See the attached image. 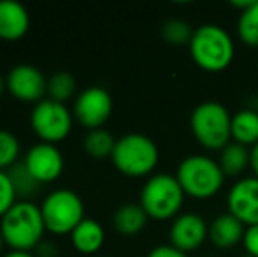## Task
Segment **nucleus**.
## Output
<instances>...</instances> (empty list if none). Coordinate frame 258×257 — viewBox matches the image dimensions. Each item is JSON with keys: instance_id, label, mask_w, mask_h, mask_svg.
Returning a JSON list of instances; mask_svg holds the SVG:
<instances>
[{"instance_id": "1", "label": "nucleus", "mask_w": 258, "mask_h": 257, "mask_svg": "<svg viewBox=\"0 0 258 257\" xmlns=\"http://www.w3.org/2000/svg\"><path fill=\"white\" fill-rule=\"evenodd\" d=\"M0 233L11 250L32 252L37 248L46 233L41 206L32 201H18L0 219Z\"/></svg>"}, {"instance_id": "2", "label": "nucleus", "mask_w": 258, "mask_h": 257, "mask_svg": "<svg viewBox=\"0 0 258 257\" xmlns=\"http://www.w3.org/2000/svg\"><path fill=\"white\" fill-rule=\"evenodd\" d=\"M188 48L194 62L207 72L225 71L235 55V46L230 34L223 27L213 23L195 28Z\"/></svg>"}, {"instance_id": "3", "label": "nucleus", "mask_w": 258, "mask_h": 257, "mask_svg": "<svg viewBox=\"0 0 258 257\" xmlns=\"http://www.w3.org/2000/svg\"><path fill=\"white\" fill-rule=\"evenodd\" d=\"M160 151L155 141L144 134L132 132L116 139L111 161L121 175L143 178L155 171Z\"/></svg>"}, {"instance_id": "4", "label": "nucleus", "mask_w": 258, "mask_h": 257, "mask_svg": "<svg viewBox=\"0 0 258 257\" xmlns=\"http://www.w3.org/2000/svg\"><path fill=\"white\" fill-rule=\"evenodd\" d=\"M176 178L184 194L201 201L216 195L225 182L220 164L206 155H190L183 159L177 166Z\"/></svg>"}, {"instance_id": "5", "label": "nucleus", "mask_w": 258, "mask_h": 257, "mask_svg": "<svg viewBox=\"0 0 258 257\" xmlns=\"http://www.w3.org/2000/svg\"><path fill=\"white\" fill-rule=\"evenodd\" d=\"M191 132L206 150H223L232 143V115L220 102L207 100L199 104L190 118Z\"/></svg>"}, {"instance_id": "6", "label": "nucleus", "mask_w": 258, "mask_h": 257, "mask_svg": "<svg viewBox=\"0 0 258 257\" xmlns=\"http://www.w3.org/2000/svg\"><path fill=\"white\" fill-rule=\"evenodd\" d=\"M184 190L176 176L158 173L153 175L141 190V202L150 219L169 220L177 217L184 201Z\"/></svg>"}, {"instance_id": "7", "label": "nucleus", "mask_w": 258, "mask_h": 257, "mask_svg": "<svg viewBox=\"0 0 258 257\" xmlns=\"http://www.w3.org/2000/svg\"><path fill=\"white\" fill-rule=\"evenodd\" d=\"M41 213L48 233L71 234L85 220V204L74 190L58 189L44 197Z\"/></svg>"}, {"instance_id": "8", "label": "nucleus", "mask_w": 258, "mask_h": 257, "mask_svg": "<svg viewBox=\"0 0 258 257\" xmlns=\"http://www.w3.org/2000/svg\"><path fill=\"white\" fill-rule=\"evenodd\" d=\"M74 125V115L67 104L44 99L35 104L30 113V127L41 143L58 144L71 134Z\"/></svg>"}, {"instance_id": "9", "label": "nucleus", "mask_w": 258, "mask_h": 257, "mask_svg": "<svg viewBox=\"0 0 258 257\" xmlns=\"http://www.w3.org/2000/svg\"><path fill=\"white\" fill-rule=\"evenodd\" d=\"M112 97L102 86H88L74 100V120L85 129H104V124L111 118Z\"/></svg>"}, {"instance_id": "10", "label": "nucleus", "mask_w": 258, "mask_h": 257, "mask_svg": "<svg viewBox=\"0 0 258 257\" xmlns=\"http://www.w3.org/2000/svg\"><path fill=\"white\" fill-rule=\"evenodd\" d=\"M7 92L20 102L39 104L48 95V79L34 65L20 64L9 71L6 78Z\"/></svg>"}, {"instance_id": "11", "label": "nucleus", "mask_w": 258, "mask_h": 257, "mask_svg": "<svg viewBox=\"0 0 258 257\" xmlns=\"http://www.w3.org/2000/svg\"><path fill=\"white\" fill-rule=\"evenodd\" d=\"M23 164L39 183H51L63 173V155L56 144L37 143L27 151Z\"/></svg>"}, {"instance_id": "12", "label": "nucleus", "mask_w": 258, "mask_h": 257, "mask_svg": "<svg viewBox=\"0 0 258 257\" xmlns=\"http://www.w3.org/2000/svg\"><path fill=\"white\" fill-rule=\"evenodd\" d=\"M209 236V224L197 213H181L174 219L169 231L170 245L177 250L194 252L204 245Z\"/></svg>"}, {"instance_id": "13", "label": "nucleus", "mask_w": 258, "mask_h": 257, "mask_svg": "<svg viewBox=\"0 0 258 257\" xmlns=\"http://www.w3.org/2000/svg\"><path fill=\"white\" fill-rule=\"evenodd\" d=\"M228 213L237 217L246 227L258 224V178L248 176L232 185L227 195Z\"/></svg>"}, {"instance_id": "14", "label": "nucleus", "mask_w": 258, "mask_h": 257, "mask_svg": "<svg viewBox=\"0 0 258 257\" xmlns=\"http://www.w3.org/2000/svg\"><path fill=\"white\" fill-rule=\"evenodd\" d=\"M30 28V14L27 7L14 0L0 2V39L2 41H18Z\"/></svg>"}, {"instance_id": "15", "label": "nucleus", "mask_w": 258, "mask_h": 257, "mask_svg": "<svg viewBox=\"0 0 258 257\" xmlns=\"http://www.w3.org/2000/svg\"><path fill=\"white\" fill-rule=\"evenodd\" d=\"M246 226L232 213H221L209 224L207 240L218 248H232L239 245L244 238Z\"/></svg>"}, {"instance_id": "16", "label": "nucleus", "mask_w": 258, "mask_h": 257, "mask_svg": "<svg viewBox=\"0 0 258 257\" xmlns=\"http://www.w3.org/2000/svg\"><path fill=\"white\" fill-rule=\"evenodd\" d=\"M72 247L85 255H93L102 248L105 241V233L100 222L93 219H85L71 233Z\"/></svg>"}, {"instance_id": "17", "label": "nucleus", "mask_w": 258, "mask_h": 257, "mask_svg": "<svg viewBox=\"0 0 258 257\" xmlns=\"http://www.w3.org/2000/svg\"><path fill=\"white\" fill-rule=\"evenodd\" d=\"M148 213L144 212V208L141 204H123L116 210L114 217H112V226L119 234L125 236H134V234L141 233L148 224Z\"/></svg>"}, {"instance_id": "18", "label": "nucleus", "mask_w": 258, "mask_h": 257, "mask_svg": "<svg viewBox=\"0 0 258 257\" xmlns=\"http://www.w3.org/2000/svg\"><path fill=\"white\" fill-rule=\"evenodd\" d=\"M232 141L246 148H253L258 143L256 110H241L232 115Z\"/></svg>"}, {"instance_id": "19", "label": "nucleus", "mask_w": 258, "mask_h": 257, "mask_svg": "<svg viewBox=\"0 0 258 257\" xmlns=\"http://www.w3.org/2000/svg\"><path fill=\"white\" fill-rule=\"evenodd\" d=\"M218 164L225 176H239L249 166V150L232 141L221 150Z\"/></svg>"}, {"instance_id": "20", "label": "nucleus", "mask_w": 258, "mask_h": 257, "mask_svg": "<svg viewBox=\"0 0 258 257\" xmlns=\"http://www.w3.org/2000/svg\"><path fill=\"white\" fill-rule=\"evenodd\" d=\"M83 146H85V151L92 159L104 161V159L112 157V151H114V146H116V139L109 130L95 129V130H88L85 141H83Z\"/></svg>"}, {"instance_id": "21", "label": "nucleus", "mask_w": 258, "mask_h": 257, "mask_svg": "<svg viewBox=\"0 0 258 257\" xmlns=\"http://www.w3.org/2000/svg\"><path fill=\"white\" fill-rule=\"evenodd\" d=\"M7 175H9L11 182H13L18 201H30L32 195H35L41 189V183L30 175V171H28L23 162H18L11 169H7Z\"/></svg>"}, {"instance_id": "22", "label": "nucleus", "mask_w": 258, "mask_h": 257, "mask_svg": "<svg viewBox=\"0 0 258 257\" xmlns=\"http://www.w3.org/2000/svg\"><path fill=\"white\" fill-rule=\"evenodd\" d=\"M237 35L246 46L258 48V0H253L248 9L241 11L237 20Z\"/></svg>"}, {"instance_id": "23", "label": "nucleus", "mask_w": 258, "mask_h": 257, "mask_svg": "<svg viewBox=\"0 0 258 257\" xmlns=\"http://www.w3.org/2000/svg\"><path fill=\"white\" fill-rule=\"evenodd\" d=\"M76 88L78 83L74 76L67 71H58L51 78H48V99L56 102L65 104L69 99H72L76 95Z\"/></svg>"}, {"instance_id": "24", "label": "nucleus", "mask_w": 258, "mask_h": 257, "mask_svg": "<svg viewBox=\"0 0 258 257\" xmlns=\"http://www.w3.org/2000/svg\"><path fill=\"white\" fill-rule=\"evenodd\" d=\"M194 28L183 20H167L162 27V37L172 46H190L194 37Z\"/></svg>"}, {"instance_id": "25", "label": "nucleus", "mask_w": 258, "mask_h": 257, "mask_svg": "<svg viewBox=\"0 0 258 257\" xmlns=\"http://www.w3.org/2000/svg\"><path fill=\"white\" fill-rule=\"evenodd\" d=\"M20 141L9 130L0 129V171H7L14 164H18L20 159Z\"/></svg>"}, {"instance_id": "26", "label": "nucleus", "mask_w": 258, "mask_h": 257, "mask_svg": "<svg viewBox=\"0 0 258 257\" xmlns=\"http://www.w3.org/2000/svg\"><path fill=\"white\" fill-rule=\"evenodd\" d=\"M18 202V195L14 192L13 182H11L7 171H0V219Z\"/></svg>"}, {"instance_id": "27", "label": "nucleus", "mask_w": 258, "mask_h": 257, "mask_svg": "<svg viewBox=\"0 0 258 257\" xmlns=\"http://www.w3.org/2000/svg\"><path fill=\"white\" fill-rule=\"evenodd\" d=\"M242 245H244V248H246V254L258 257V224L256 226L246 227Z\"/></svg>"}, {"instance_id": "28", "label": "nucleus", "mask_w": 258, "mask_h": 257, "mask_svg": "<svg viewBox=\"0 0 258 257\" xmlns=\"http://www.w3.org/2000/svg\"><path fill=\"white\" fill-rule=\"evenodd\" d=\"M148 257H188V254L177 250L172 245H158L148 254Z\"/></svg>"}, {"instance_id": "29", "label": "nucleus", "mask_w": 258, "mask_h": 257, "mask_svg": "<svg viewBox=\"0 0 258 257\" xmlns=\"http://www.w3.org/2000/svg\"><path fill=\"white\" fill-rule=\"evenodd\" d=\"M249 168H251L255 178H258V143L249 150Z\"/></svg>"}, {"instance_id": "30", "label": "nucleus", "mask_w": 258, "mask_h": 257, "mask_svg": "<svg viewBox=\"0 0 258 257\" xmlns=\"http://www.w3.org/2000/svg\"><path fill=\"white\" fill-rule=\"evenodd\" d=\"M2 257H35L32 252H23V250H9L6 255Z\"/></svg>"}, {"instance_id": "31", "label": "nucleus", "mask_w": 258, "mask_h": 257, "mask_svg": "<svg viewBox=\"0 0 258 257\" xmlns=\"http://www.w3.org/2000/svg\"><path fill=\"white\" fill-rule=\"evenodd\" d=\"M7 90V85H6V78H2V74H0V97H2V93Z\"/></svg>"}, {"instance_id": "32", "label": "nucleus", "mask_w": 258, "mask_h": 257, "mask_svg": "<svg viewBox=\"0 0 258 257\" xmlns=\"http://www.w3.org/2000/svg\"><path fill=\"white\" fill-rule=\"evenodd\" d=\"M4 238H2V233H0V254H2V248H4Z\"/></svg>"}, {"instance_id": "33", "label": "nucleus", "mask_w": 258, "mask_h": 257, "mask_svg": "<svg viewBox=\"0 0 258 257\" xmlns=\"http://www.w3.org/2000/svg\"><path fill=\"white\" fill-rule=\"evenodd\" d=\"M255 110H256V113H258V93H256V102H255Z\"/></svg>"}, {"instance_id": "34", "label": "nucleus", "mask_w": 258, "mask_h": 257, "mask_svg": "<svg viewBox=\"0 0 258 257\" xmlns=\"http://www.w3.org/2000/svg\"><path fill=\"white\" fill-rule=\"evenodd\" d=\"M242 257H253V255H249V254H244V255H242Z\"/></svg>"}]
</instances>
